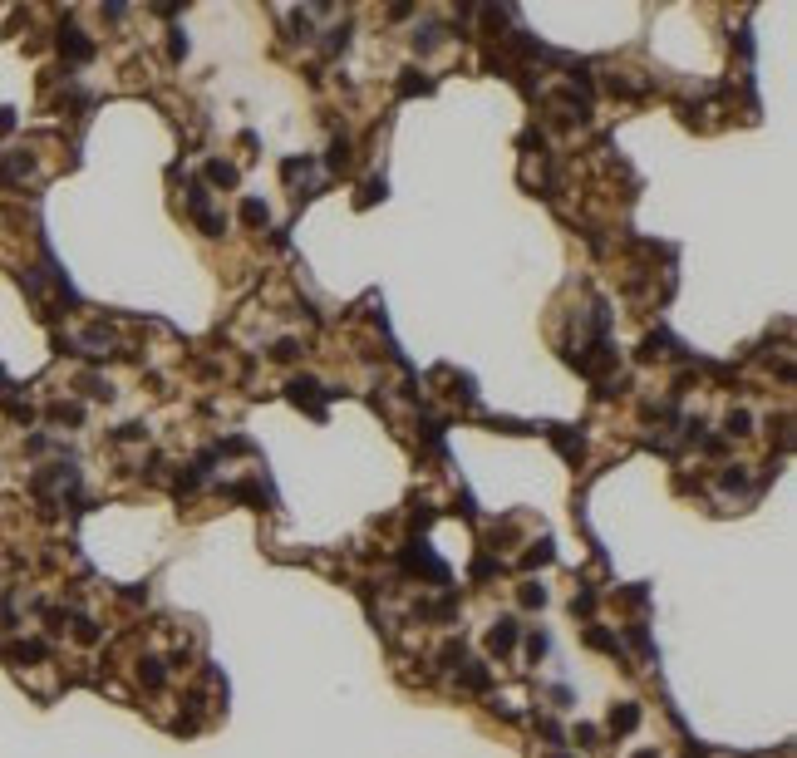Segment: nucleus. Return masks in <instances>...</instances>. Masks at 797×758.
<instances>
[{
  "label": "nucleus",
  "instance_id": "1",
  "mask_svg": "<svg viewBox=\"0 0 797 758\" xmlns=\"http://www.w3.org/2000/svg\"><path fill=\"white\" fill-rule=\"evenodd\" d=\"M320 394H330V389H320L315 379H296V384H291V399H296V404H305L315 419H320Z\"/></svg>",
  "mask_w": 797,
  "mask_h": 758
},
{
  "label": "nucleus",
  "instance_id": "2",
  "mask_svg": "<svg viewBox=\"0 0 797 758\" xmlns=\"http://www.w3.org/2000/svg\"><path fill=\"white\" fill-rule=\"evenodd\" d=\"M59 54H64V59H89L94 45H89L79 30H59Z\"/></svg>",
  "mask_w": 797,
  "mask_h": 758
},
{
  "label": "nucleus",
  "instance_id": "3",
  "mask_svg": "<svg viewBox=\"0 0 797 758\" xmlns=\"http://www.w3.org/2000/svg\"><path fill=\"white\" fill-rule=\"evenodd\" d=\"M488 645L498 650V655H507V650L517 645V621H498V626H493V636H488Z\"/></svg>",
  "mask_w": 797,
  "mask_h": 758
},
{
  "label": "nucleus",
  "instance_id": "4",
  "mask_svg": "<svg viewBox=\"0 0 797 758\" xmlns=\"http://www.w3.org/2000/svg\"><path fill=\"white\" fill-rule=\"evenodd\" d=\"M640 724V709L635 704H620V709H610V734H630Z\"/></svg>",
  "mask_w": 797,
  "mask_h": 758
},
{
  "label": "nucleus",
  "instance_id": "5",
  "mask_svg": "<svg viewBox=\"0 0 797 758\" xmlns=\"http://www.w3.org/2000/svg\"><path fill=\"white\" fill-rule=\"evenodd\" d=\"M207 178H212L217 188H236V168H231V163H207Z\"/></svg>",
  "mask_w": 797,
  "mask_h": 758
},
{
  "label": "nucleus",
  "instance_id": "6",
  "mask_svg": "<svg viewBox=\"0 0 797 758\" xmlns=\"http://www.w3.org/2000/svg\"><path fill=\"white\" fill-rule=\"evenodd\" d=\"M330 168H335V173H345V168H350V143H345V138H335V143H330Z\"/></svg>",
  "mask_w": 797,
  "mask_h": 758
},
{
  "label": "nucleus",
  "instance_id": "7",
  "mask_svg": "<svg viewBox=\"0 0 797 758\" xmlns=\"http://www.w3.org/2000/svg\"><path fill=\"white\" fill-rule=\"evenodd\" d=\"M438 35H443L438 25H423V30L413 35V50H433V45H438Z\"/></svg>",
  "mask_w": 797,
  "mask_h": 758
},
{
  "label": "nucleus",
  "instance_id": "8",
  "mask_svg": "<svg viewBox=\"0 0 797 758\" xmlns=\"http://www.w3.org/2000/svg\"><path fill=\"white\" fill-rule=\"evenodd\" d=\"M138 674H143V684H148V689H158V684H163V665H158V660H143V670H138Z\"/></svg>",
  "mask_w": 797,
  "mask_h": 758
},
{
  "label": "nucleus",
  "instance_id": "9",
  "mask_svg": "<svg viewBox=\"0 0 797 758\" xmlns=\"http://www.w3.org/2000/svg\"><path fill=\"white\" fill-rule=\"evenodd\" d=\"M50 650L40 645V641H25V645H15V660H45Z\"/></svg>",
  "mask_w": 797,
  "mask_h": 758
},
{
  "label": "nucleus",
  "instance_id": "10",
  "mask_svg": "<svg viewBox=\"0 0 797 758\" xmlns=\"http://www.w3.org/2000/svg\"><path fill=\"white\" fill-rule=\"evenodd\" d=\"M50 414H55V419H59V424H79V419H84V414H79V409H74V404H55V409H50Z\"/></svg>",
  "mask_w": 797,
  "mask_h": 758
},
{
  "label": "nucleus",
  "instance_id": "11",
  "mask_svg": "<svg viewBox=\"0 0 797 758\" xmlns=\"http://www.w3.org/2000/svg\"><path fill=\"white\" fill-rule=\"evenodd\" d=\"M541 601H546V591H541L537 581H532V586H522V606H541Z\"/></svg>",
  "mask_w": 797,
  "mask_h": 758
},
{
  "label": "nucleus",
  "instance_id": "12",
  "mask_svg": "<svg viewBox=\"0 0 797 758\" xmlns=\"http://www.w3.org/2000/svg\"><path fill=\"white\" fill-rule=\"evenodd\" d=\"M241 217H246L251 226H261V222H266V207H261V202H246V207H241Z\"/></svg>",
  "mask_w": 797,
  "mask_h": 758
},
{
  "label": "nucleus",
  "instance_id": "13",
  "mask_svg": "<svg viewBox=\"0 0 797 758\" xmlns=\"http://www.w3.org/2000/svg\"><path fill=\"white\" fill-rule=\"evenodd\" d=\"M546 561H551V546H546V541H541L537 551H527V566H546Z\"/></svg>",
  "mask_w": 797,
  "mask_h": 758
},
{
  "label": "nucleus",
  "instance_id": "14",
  "mask_svg": "<svg viewBox=\"0 0 797 758\" xmlns=\"http://www.w3.org/2000/svg\"><path fill=\"white\" fill-rule=\"evenodd\" d=\"M84 394H94V399H108V394H113V389H108V384H103V379H84Z\"/></svg>",
  "mask_w": 797,
  "mask_h": 758
},
{
  "label": "nucleus",
  "instance_id": "15",
  "mask_svg": "<svg viewBox=\"0 0 797 758\" xmlns=\"http://www.w3.org/2000/svg\"><path fill=\"white\" fill-rule=\"evenodd\" d=\"M748 424H753V419H748L743 409H738V414H728V433H748Z\"/></svg>",
  "mask_w": 797,
  "mask_h": 758
},
{
  "label": "nucleus",
  "instance_id": "16",
  "mask_svg": "<svg viewBox=\"0 0 797 758\" xmlns=\"http://www.w3.org/2000/svg\"><path fill=\"white\" fill-rule=\"evenodd\" d=\"M723 488H748V473H743V468H733V473H723Z\"/></svg>",
  "mask_w": 797,
  "mask_h": 758
},
{
  "label": "nucleus",
  "instance_id": "17",
  "mask_svg": "<svg viewBox=\"0 0 797 758\" xmlns=\"http://www.w3.org/2000/svg\"><path fill=\"white\" fill-rule=\"evenodd\" d=\"M296 355H300L296 340H281V345H276V360H296Z\"/></svg>",
  "mask_w": 797,
  "mask_h": 758
},
{
  "label": "nucleus",
  "instance_id": "18",
  "mask_svg": "<svg viewBox=\"0 0 797 758\" xmlns=\"http://www.w3.org/2000/svg\"><path fill=\"white\" fill-rule=\"evenodd\" d=\"M374 197H384V183H379V178H374V183H365V197H360V202H374Z\"/></svg>",
  "mask_w": 797,
  "mask_h": 758
},
{
  "label": "nucleus",
  "instance_id": "19",
  "mask_svg": "<svg viewBox=\"0 0 797 758\" xmlns=\"http://www.w3.org/2000/svg\"><path fill=\"white\" fill-rule=\"evenodd\" d=\"M10 123H15V113H0V133H10Z\"/></svg>",
  "mask_w": 797,
  "mask_h": 758
},
{
  "label": "nucleus",
  "instance_id": "20",
  "mask_svg": "<svg viewBox=\"0 0 797 758\" xmlns=\"http://www.w3.org/2000/svg\"><path fill=\"white\" fill-rule=\"evenodd\" d=\"M635 758H660V754H635Z\"/></svg>",
  "mask_w": 797,
  "mask_h": 758
}]
</instances>
